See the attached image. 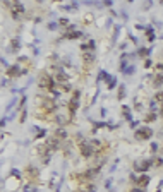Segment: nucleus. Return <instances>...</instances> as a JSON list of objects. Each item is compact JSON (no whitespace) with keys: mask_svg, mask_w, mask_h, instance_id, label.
I'll list each match as a JSON object with an SVG mask.
<instances>
[{"mask_svg":"<svg viewBox=\"0 0 163 192\" xmlns=\"http://www.w3.org/2000/svg\"><path fill=\"white\" fill-rule=\"evenodd\" d=\"M38 84L41 88H47L48 91H53L55 86H57V81H55L53 75H50V72H41L40 77H38Z\"/></svg>","mask_w":163,"mask_h":192,"instance_id":"obj_1","label":"nucleus"},{"mask_svg":"<svg viewBox=\"0 0 163 192\" xmlns=\"http://www.w3.org/2000/svg\"><path fill=\"white\" fill-rule=\"evenodd\" d=\"M79 153H81L82 158H95L96 156V151L91 146V141H86V139L82 143H79Z\"/></svg>","mask_w":163,"mask_h":192,"instance_id":"obj_2","label":"nucleus"},{"mask_svg":"<svg viewBox=\"0 0 163 192\" xmlns=\"http://www.w3.org/2000/svg\"><path fill=\"white\" fill-rule=\"evenodd\" d=\"M5 5H9V9H10V16H12L14 19H19L21 16H24V12H26L24 5L19 4V2H5Z\"/></svg>","mask_w":163,"mask_h":192,"instance_id":"obj_3","label":"nucleus"},{"mask_svg":"<svg viewBox=\"0 0 163 192\" xmlns=\"http://www.w3.org/2000/svg\"><path fill=\"white\" fill-rule=\"evenodd\" d=\"M79 98H81V91L77 89V91H74V96H72V98H70V101H69V117H70V118H74L76 112H77Z\"/></svg>","mask_w":163,"mask_h":192,"instance_id":"obj_4","label":"nucleus"},{"mask_svg":"<svg viewBox=\"0 0 163 192\" xmlns=\"http://www.w3.org/2000/svg\"><path fill=\"white\" fill-rule=\"evenodd\" d=\"M134 137H136L137 141H148V139H151L153 137V129L151 127H139V129L134 132Z\"/></svg>","mask_w":163,"mask_h":192,"instance_id":"obj_5","label":"nucleus"},{"mask_svg":"<svg viewBox=\"0 0 163 192\" xmlns=\"http://www.w3.org/2000/svg\"><path fill=\"white\" fill-rule=\"evenodd\" d=\"M27 69L21 67L19 64H16V65H10V67L7 69V75L10 77V79H17V77H21L22 74H26Z\"/></svg>","mask_w":163,"mask_h":192,"instance_id":"obj_6","label":"nucleus"},{"mask_svg":"<svg viewBox=\"0 0 163 192\" xmlns=\"http://www.w3.org/2000/svg\"><path fill=\"white\" fill-rule=\"evenodd\" d=\"M24 173H26V178L29 180V182H33V184H36V180H38V177H40L38 168L33 166V165H27L26 168H24Z\"/></svg>","mask_w":163,"mask_h":192,"instance_id":"obj_7","label":"nucleus"},{"mask_svg":"<svg viewBox=\"0 0 163 192\" xmlns=\"http://www.w3.org/2000/svg\"><path fill=\"white\" fill-rule=\"evenodd\" d=\"M151 166H155L153 165V158L151 160H141V161H136L134 163V171H144L146 173Z\"/></svg>","mask_w":163,"mask_h":192,"instance_id":"obj_8","label":"nucleus"},{"mask_svg":"<svg viewBox=\"0 0 163 192\" xmlns=\"http://www.w3.org/2000/svg\"><path fill=\"white\" fill-rule=\"evenodd\" d=\"M47 148H48V151L52 153V151H57V149H60V144H62V141L59 139L57 136H52V137H48L47 139Z\"/></svg>","mask_w":163,"mask_h":192,"instance_id":"obj_9","label":"nucleus"},{"mask_svg":"<svg viewBox=\"0 0 163 192\" xmlns=\"http://www.w3.org/2000/svg\"><path fill=\"white\" fill-rule=\"evenodd\" d=\"M148 184H150V175H148V173H143V175H139V177H137L136 187H141V189H144V187H146Z\"/></svg>","mask_w":163,"mask_h":192,"instance_id":"obj_10","label":"nucleus"},{"mask_svg":"<svg viewBox=\"0 0 163 192\" xmlns=\"http://www.w3.org/2000/svg\"><path fill=\"white\" fill-rule=\"evenodd\" d=\"M70 120H72L70 117H65V115H62V113H57V115H55V122L59 123L60 127H64V125H67V123L70 122Z\"/></svg>","mask_w":163,"mask_h":192,"instance_id":"obj_11","label":"nucleus"},{"mask_svg":"<svg viewBox=\"0 0 163 192\" xmlns=\"http://www.w3.org/2000/svg\"><path fill=\"white\" fill-rule=\"evenodd\" d=\"M53 136H57L59 139H60V141H65V139L69 137V134H67V130L64 129V127H59V129L55 130V134H53Z\"/></svg>","mask_w":163,"mask_h":192,"instance_id":"obj_12","label":"nucleus"},{"mask_svg":"<svg viewBox=\"0 0 163 192\" xmlns=\"http://www.w3.org/2000/svg\"><path fill=\"white\" fill-rule=\"evenodd\" d=\"M22 192H38V185L33 184V182H27V184L22 185Z\"/></svg>","mask_w":163,"mask_h":192,"instance_id":"obj_13","label":"nucleus"},{"mask_svg":"<svg viewBox=\"0 0 163 192\" xmlns=\"http://www.w3.org/2000/svg\"><path fill=\"white\" fill-rule=\"evenodd\" d=\"M156 118H158V113H156V112H150V113H146V115H144V122H146V123H151V122H155Z\"/></svg>","mask_w":163,"mask_h":192,"instance_id":"obj_14","label":"nucleus"},{"mask_svg":"<svg viewBox=\"0 0 163 192\" xmlns=\"http://www.w3.org/2000/svg\"><path fill=\"white\" fill-rule=\"evenodd\" d=\"M153 86L155 88H162L163 86V74H156L153 77Z\"/></svg>","mask_w":163,"mask_h":192,"instance_id":"obj_15","label":"nucleus"},{"mask_svg":"<svg viewBox=\"0 0 163 192\" xmlns=\"http://www.w3.org/2000/svg\"><path fill=\"white\" fill-rule=\"evenodd\" d=\"M82 60H84L86 65H89V64H93V62H95V55L91 53V52H86V53L82 55Z\"/></svg>","mask_w":163,"mask_h":192,"instance_id":"obj_16","label":"nucleus"},{"mask_svg":"<svg viewBox=\"0 0 163 192\" xmlns=\"http://www.w3.org/2000/svg\"><path fill=\"white\" fill-rule=\"evenodd\" d=\"M117 98H119V100H124V98H125V84H119V89H117Z\"/></svg>","mask_w":163,"mask_h":192,"instance_id":"obj_17","label":"nucleus"},{"mask_svg":"<svg viewBox=\"0 0 163 192\" xmlns=\"http://www.w3.org/2000/svg\"><path fill=\"white\" fill-rule=\"evenodd\" d=\"M19 47H21L19 38H14V40L10 41V52H17V50H19Z\"/></svg>","mask_w":163,"mask_h":192,"instance_id":"obj_18","label":"nucleus"},{"mask_svg":"<svg viewBox=\"0 0 163 192\" xmlns=\"http://www.w3.org/2000/svg\"><path fill=\"white\" fill-rule=\"evenodd\" d=\"M150 52H151V50H148V48H139V50H137V55H139V57H143V58H146V57L150 55Z\"/></svg>","mask_w":163,"mask_h":192,"instance_id":"obj_19","label":"nucleus"},{"mask_svg":"<svg viewBox=\"0 0 163 192\" xmlns=\"http://www.w3.org/2000/svg\"><path fill=\"white\" fill-rule=\"evenodd\" d=\"M155 101H160V103H163V91H158L156 95H155Z\"/></svg>","mask_w":163,"mask_h":192,"instance_id":"obj_20","label":"nucleus"},{"mask_svg":"<svg viewBox=\"0 0 163 192\" xmlns=\"http://www.w3.org/2000/svg\"><path fill=\"white\" fill-rule=\"evenodd\" d=\"M153 163H155V166H162V165H163V158H153Z\"/></svg>","mask_w":163,"mask_h":192,"instance_id":"obj_21","label":"nucleus"},{"mask_svg":"<svg viewBox=\"0 0 163 192\" xmlns=\"http://www.w3.org/2000/svg\"><path fill=\"white\" fill-rule=\"evenodd\" d=\"M134 70H136V69H134V65H129V67L125 69V70H124V74H134Z\"/></svg>","mask_w":163,"mask_h":192,"instance_id":"obj_22","label":"nucleus"},{"mask_svg":"<svg viewBox=\"0 0 163 192\" xmlns=\"http://www.w3.org/2000/svg\"><path fill=\"white\" fill-rule=\"evenodd\" d=\"M115 86H117V79H115V77H112V81L108 82V89H113Z\"/></svg>","mask_w":163,"mask_h":192,"instance_id":"obj_23","label":"nucleus"},{"mask_svg":"<svg viewBox=\"0 0 163 192\" xmlns=\"http://www.w3.org/2000/svg\"><path fill=\"white\" fill-rule=\"evenodd\" d=\"M26 110H22V112H21V115H19V120H21V123H24V120H26Z\"/></svg>","mask_w":163,"mask_h":192,"instance_id":"obj_24","label":"nucleus"},{"mask_svg":"<svg viewBox=\"0 0 163 192\" xmlns=\"http://www.w3.org/2000/svg\"><path fill=\"white\" fill-rule=\"evenodd\" d=\"M151 153H153V154H156V153H158V144L156 143L151 144Z\"/></svg>","mask_w":163,"mask_h":192,"instance_id":"obj_25","label":"nucleus"},{"mask_svg":"<svg viewBox=\"0 0 163 192\" xmlns=\"http://www.w3.org/2000/svg\"><path fill=\"white\" fill-rule=\"evenodd\" d=\"M146 36H148V38H151V36H153V27H151V26L146 27Z\"/></svg>","mask_w":163,"mask_h":192,"instance_id":"obj_26","label":"nucleus"},{"mask_svg":"<svg viewBox=\"0 0 163 192\" xmlns=\"http://www.w3.org/2000/svg\"><path fill=\"white\" fill-rule=\"evenodd\" d=\"M10 175H14L16 178H22V175H21V171H17V170H12V171H10Z\"/></svg>","mask_w":163,"mask_h":192,"instance_id":"obj_27","label":"nucleus"},{"mask_svg":"<svg viewBox=\"0 0 163 192\" xmlns=\"http://www.w3.org/2000/svg\"><path fill=\"white\" fill-rule=\"evenodd\" d=\"M45 136H47V130H40V134L36 136V139H43Z\"/></svg>","mask_w":163,"mask_h":192,"instance_id":"obj_28","label":"nucleus"},{"mask_svg":"<svg viewBox=\"0 0 163 192\" xmlns=\"http://www.w3.org/2000/svg\"><path fill=\"white\" fill-rule=\"evenodd\" d=\"M129 192H144V189H141V187H132Z\"/></svg>","mask_w":163,"mask_h":192,"instance_id":"obj_29","label":"nucleus"},{"mask_svg":"<svg viewBox=\"0 0 163 192\" xmlns=\"http://www.w3.org/2000/svg\"><path fill=\"white\" fill-rule=\"evenodd\" d=\"M48 29L55 31V29H57V22H50V24H48Z\"/></svg>","mask_w":163,"mask_h":192,"instance_id":"obj_30","label":"nucleus"},{"mask_svg":"<svg viewBox=\"0 0 163 192\" xmlns=\"http://www.w3.org/2000/svg\"><path fill=\"white\" fill-rule=\"evenodd\" d=\"M88 48H89V50H95V41H93V40L88 41Z\"/></svg>","mask_w":163,"mask_h":192,"instance_id":"obj_31","label":"nucleus"},{"mask_svg":"<svg viewBox=\"0 0 163 192\" xmlns=\"http://www.w3.org/2000/svg\"><path fill=\"white\" fill-rule=\"evenodd\" d=\"M59 22H60V26H69V21H67V19H64V17H62Z\"/></svg>","mask_w":163,"mask_h":192,"instance_id":"obj_32","label":"nucleus"},{"mask_svg":"<svg viewBox=\"0 0 163 192\" xmlns=\"http://www.w3.org/2000/svg\"><path fill=\"white\" fill-rule=\"evenodd\" d=\"M129 127H130V129H136L137 130V122H134V120H132V122H129Z\"/></svg>","mask_w":163,"mask_h":192,"instance_id":"obj_33","label":"nucleus"},{"mask_svg":"<svg viewBox=\"0 0 163 192\" xmlns=\"http://www.w3.org/2000/svg\"><path fill=\"white\" fill-rule=\"evenodd\" d=\"M144 67H146V69L151 67V60H150V58H146V60H144Z\"/></svg>","mask_w":163,"mask_h":192,"instance_id":"obj_34","label":"nucleus"},{"mask_svg":"<svg viewBox=\"0 0 163 192\" xmlns=\"http://www.w3.org/2000/svg\"><path fill=\"white\" fill-rule=\"evenodd\" d=\"M156 69H158V70H162V72H163V64H156Z\"/></svg>","mask_w":163,"mask_h":192,"instance_id":"obj_35","label":"nucleus"},{"mask_svg":"<svg viewBox=\"0 0 163 192\" xmlns=\"http://www.w3.org/2000/svg\"><path fill=\"white\" fill-rule=\"evenodd\" d=\"M160 115L163 117V103H160Z\"/></svg>","mask_w":163,"mask_h":192,"instance_id":"obj_36","label":"nucleus"}]
</instances>
